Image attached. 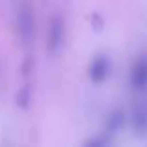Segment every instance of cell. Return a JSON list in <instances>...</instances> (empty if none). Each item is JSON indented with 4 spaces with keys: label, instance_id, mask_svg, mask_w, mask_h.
I'll list each match as a JSON object with an SVG mask.
<instances>
[{
    "label": "cell",
    "instance_id": "6da1fadb",
    "mask_svg": "<svg viewBox=\"0 0 147 147\" xmlns=\"http://www.w3.org/2000/svg\"><path fill=\"white\" fill-rule=\"evenodd\" d=\"M17 26H19V36H21L22 43L28 45L34 39V11L26 2H21L17 7Z\"/></svg>",
    "mask_w": 147,
    "mask_h": 147
},
{
    "label": "cell",
    "instance_id": "7a4b0ae2",
    "mask_svg": "<svg viewBox=\"0 0 147 147\" xmlns=\"http://www.w3.org/2000/svg\"><path fill=\"white\" fill-rule=\"evenodd\" d=\"M110 69H112L110 58H108L106 54H97V56L91 60L90 67H88V76H90L91 82L100 84V82H104V80L108 78Z\"/></svg>",
    "mask_w": 147,
    "mask_h": 147
},
{
    "label": "cell",
    "instance_id": "3957f363",
    "mask_svg": "<svg viewBox=\"0 0 147 147\" xmlns=\"http://www.w3.org/2000/svg\"><path fill=\"white\" fill-rule=\"evenodd\" d=\"M130 86L134 90H145L147 88V54L138 56L130 67Z\"/></svg>",
    "mask_w": 147,
    "mask_h": 147
},
{
    "label": "cell",
    "instance_id": "277c9868",
    "mask_svg": "<svg viewBox=\"0 0 147 147\" xmlns=\"http://www.w3.org/2000/svg\"><path fill=\"white\" fill-rule=\"evenodd\" d=\"M63 39H65V30H63V21L60 17H54L50 22V30H49V43L47 47L52 54H56L58 50L63 47Z\"/></svg>",
    "mask_w": 147,
    "mask_h": 147
},
{
    "label": "cell",
    "instance_id": "5b68a950",
    "mask_svg": "<svg viewBox=\"0 0 147 147\" xmlns=\"http://www.w3.org/2000/svg\"><path fill=\"white\" fill-rule=\"evenodd\" d=\"M132 129L138 134L147 132V104H136L132 110Z\"/></svg>",
    "mask_w": 147,
    "mask_h": 147
},
{
    "label": "cell",
    "instance_id": "8992f818",
    "mask_svg": "<svg viewBox=\"0 0 147 147\" xmlns=\"http://www.w3.org/2000/svg\"><path fill=\"white\" fill-rule=\"evenodd\" d=\"M123 127V112H114L108 117V134H115Z\"/></svg>",
    "mask_w": 147,
    "mask_h": 147
},
{
    "label": "cell",
    "instance_id": "52a82bcc",
    "mask_svg": "<svg viewBox=\"0 0 147 147\" xmlns=\"http://www.w3.org/2000/svg\"><path fill=\"white\" fill-rule=\"evenodd\" d=\"M17 102L21 104V106H26V104L30 102V97H28V88H24V90H22L21 93L17 95Z\"/></svg>",
    "mask_w": 147,
    "mask_h": 147
}]
</instances>
